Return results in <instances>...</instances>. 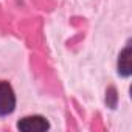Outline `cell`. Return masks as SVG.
<instances>
[{"mask_svg":"<svg viewBox=\"0 0 132 132\" xmlns=\"http://www.w3.org/2000/svg\"><path fill=\"white\" fill-rule=\"evenodd\" d=\"M118 73H121L123 76H129L130 75V47L127 45L118 59Z\"/></svg>","mask_w":132,"mask_h":132,"instance_id":"cell-3","label":"cell"},{"mask_svg":"<svg viewBox=\"0 0 132 132\" xmlns=\"http://www.w3.org/2000/svg\"><path fill=\"white\" fill-rule=\"evenodd\" d=\"M16 109V95L8 81H0V117H6Z\"/></svg>","mask_w":132,"mask_h":132,"instance_id":"cell-1","label":"cell"},{"mask_svg":"<svg viewBox=\"0 0 132 132\" xmlns=\"http://www.w3.org/2000/svg\"><path fill=\"white\" fill-rule=\"evenodd\" d=\"M17 127L23 132H44L50 127L47 118L40 115H33V117H25L17 123Z\"/></svg>","mask_w":132,"mask_h":132,"instance_id":"cell-2","label":"cell"}]
</instances>
